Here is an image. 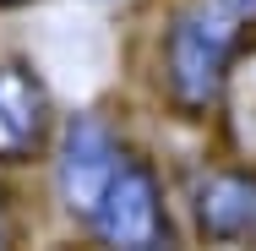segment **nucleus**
<instances>
[{
  "mask_svg": "<svg viewBox=\"0 0 256 251\" xmlns=\"http://www.w3.org/2000/svg\"><path fill=\"white\" fill-rule=\"evenodd\" d=\"M126 153H120V137L109 131V120L98 115H76L66 131H60V148H54V191H60V207L82 224H93L109 180L120 175Z\"/></svg>",
  "mask_w": 256,
  "mask_h": 251,
  "instance_id": "nucleus-1",
  "label": "nucleus"
},
{
  "mask_svg": "<svg viewBox=\"0 0 256 251\" xmlns=\"http://www.w3.org/2000/svg\"><path fill=\"white\" fill-rule=\"evenodd\" d=\"M93 229H98L104 246H126V251H148L169 240V218H164V191H158V175L142 158H126L120 175L109 180L98 213H93Z\"/></svg>",
  "mask_w": 256,
  "mask_h": 251,
  "instance_id": "nucleus-2",
  "label": "nucleus"
},
{
  "mask_svg": "<svg viewBox=\"0 0 256 251\" xmlns=\"http://www.w3.org/2000/svg\"><path fill=\"white\" fill-rule=\"evenodd\" d=\"M234 60L240 55L229 50V44H218L207 28H196L180 11L174 28H169V39H164V82H169V99L180 104L186 115L212 109L218 93H224V82H229V71H234Z\"/></svg>",
  "mask_w": 256,
  "mask_h": 251,
  "instance_id": "nucleus-3",
  "label": "nucleus"
},
{
  "mask_svg": "<svg viewBox=\"0 0 256 251\" xmlns=\"http://www.w3.org/2000/svg\"><path fill=\"white\" fill-rule=\"evenodd\" d=\"M50 126H54L50 88L28 66L0 60V164H28L50 142Z\"/></svg>",
  "mask_w": 256,
  "mask_h": 251,
  "instance_id": "nucleus-4",
  "label": "nucleus"
},
{
  "mask_svg": "<svg viewBox=\"0 0 256 251\" xmlns=\"http://www.w3.org/2000/svg\"><path fill=\"white\" fill-rule=\"evenodd\" d=\"M196 229L218 246H246L256 240V175L246 169H207L191 186Z\"/></svg>",
  "mask_w": 256,
  "mask_h": 251,
  "instance_id": "nucleus-5",
  "label": "nucleus"
},
{
  "mask_svg": "<svg viewBox=\"0 0 256 251\" xmlns=\"http://www.w3.org/2000/svg\"><path fill=\"white\" fill-rule=\"evenodd\" d=\"M186 17L207 28L218 44H229L234 55H246L256 44V0H191Z\"/></svg>",
  "mask_w": 256,
  "mask_h": 251,
  "instance_id": "nucleus-6",
  "label": "nucleus"
},
{
  "mask_svg": "<svg viewBox=\"0 0 256 251\" xmlns=\"http://www.w3.org/2000/svg\"><path fill=\"white\" fill-rule=\"evenodd\" d=\"M6 235H11V224H6V207H0V246H6Z\"/></svg>",
  "mask_w": 256,
  "mask_h": 251,
  "instance_id": "nucleus-7",
  "label": "nucleus"
},
{
  "mask_svg": "<svg viewBox=\"0 0 256 251\" xmlns=\"http://www.w3.org/2000/svg\"><path fill=\"white\" fill-rule=\"evenodd\" d=\"M0 6H16V0H0Z\"/></svg>",
  "mask_w": 256,
  "mask_h": 251,
  "instance_id": "nucleus-8",
  "label": "nucleus"
}]
</instances>
